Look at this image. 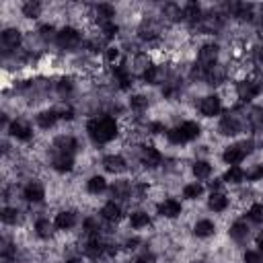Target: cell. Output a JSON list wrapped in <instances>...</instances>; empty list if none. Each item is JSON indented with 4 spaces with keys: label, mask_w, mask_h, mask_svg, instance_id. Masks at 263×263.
Returning <instances> with one entry per match:
<instances>
[{
    "label": "cell",
    "mask_w": 263,
    "mask_h": 263,
    "mask_svg": "<svg viewBox=\"0 0 263 263\" xmlns=\"http://www.w3.org/2000/svg\"><path fill=\"white\" fill-rule=\"evenodd\" d=\"M87 132L93 138V142L97 144H105V142H111L113 138L117 136V121L111 115H99V117H93L87 123Z\"/></svg>",
    "instance_id": "1"
},
{
    "label": "cell",
    "mask_w": 263,
    "mask_h": 263,
    "mask_svg": "<svg viewBox=\"0 0 263 263\" xmlns=\"http://www.w3.org/2000/svg\"><path fill=\"white\" fill-rule=\"evenodd\" d=\"M261 89H263L261 78H247V80H243L237 85V95H239L241 101H251L261 93Z\"/></svg>",
    "instance_id": "2"
},
{
    "label": "cell",
    "mask_w": 263,
    "mask_h": 263,
    "mask_svg": "<svg viewBox=\"0 0 263 263\" xmlns=\"http://www.w3.org/2000/svg\"><path fill=\"white\" fill-rule=\"evenodd\" d=\"M56 41H58L60 48L70 50V48H76L80 44V33L74 29V27H64L60 33H56Z\"/></svg>",
    "instance_id": "3"
},
{
    "label": "cell",
    "mask_w": 263,
    "mask_h": 263,
    "mask_svg": "<svg viewBox=\"0 0 263 263\" xmlns=\"http://www.w3.org/2000/svg\"><path fill=\"white\" fill-rule=\"evenodd\" d=\"M216 60H218V46H214V44L202 46V50H200V53H198L200 66L208 70V68H212V66L216 64Z\"/></svg>",
    "instance_id": "4"
},
{
    "label": "cell",
    "mask_w": 263,
    "mask_h": 263,
    "mask_svg": "<svg viewBox=\"0 0 263 263\" xmlns=\"http://www.w3.org/2000/svg\"><path fill=\"white\" fill-rule=\"evenodd\" d=\"M220 109H222V103H220V97H216V95L204 97L202 103H200V111H202V115H206V117L218 115Z\"/></svg>",
    "instance_id": "5"
},
{
    "label": "cell",
    "mask_w": 263,
    "mask_h": 263,
    "mask_svg": "<svg viewBox=\"0 0 263 263\" xmlns=\"http://www.w3.org/2000/svg\"><path fill=\"white\" fill-rule=\"evenodd\" d=\"M8 132H10L12 138H17V140H23V142L31 140V136H33V132H31V128H29V123L23 121V119H15V121H12L10 128H8Z\"/></svg>",
    "instance_id": "6"
},
{
    "label": "cell",
    "mask_w": 263,
    "mask_h": 263,
    "mask_svg": "<svg viewBox=\"0 0 263 263\" xmlns=\"http://www.w3.org/2000/svg\"><path fill=\"white\" fill-rule=\"evenodd\" d=\"M52 167L56 169L58 173H68L74 169V158L72 155H62V152H56L52 158Z\"/></svg>",
    "instance_id": "7"
},
{
    "label": "cell",
    "mask_w": 263,
    "mask_h": 263,
    "mask_svg": "<svg viewBox=\"0 0 263 263\" xmlns=\"http://www.w3.org/2000/svg\"><path fill=\"white\" fill-rule=\"evenodd\" d=\"M241 132V121L237 115H224L222 121H220V134L224 136H237Z\"/></svg>",
    "instance_id": "8"
},
{
    "label": "cell",
    "mask_w": 263,
    "mask_h": 263,
    "mask_svg": "<svg viewBox=\"0 0 263 263\" xmlns=\"http://www.w3.org/2000/svg\"><path fill=\"white\" fill-rule=\"evenodd\" d=\"M158 214L164 216V218H177L179 214H181V204H179L177 200H164L158 204Z\"/></svg>",
    "instance_id": "9"
},
{
    "label": "cell",
    "mask_w": 263,
    "mask_h": 263,
    "mask_svg": "<svg viewBox=\"0 0 263 263\" xmlns=\"http://www.w3.org/2000/svg\"><path fill=\"white\" fill-rule=\"evenodd\" d=\"M53 150L62 152V155H72L76 150V140L72 136H58L56 140H53Z\"/></svg>",
    "instance_id": "10"
},
{
    "label": "cell",
    "mask_w": 263,
    "mask_h": 263,
    "mask_svg": "<svg viewBox=\"0 0 263 263\" xmlns=\"http://www.w3.org/2000/svg\"><path fill=\"white\" fill-rule=\"evenodd\" d=\"M245 157H247V155H245V150L241 148V144H232V146H228V148L224 150V155H222L224 162H228L230 167H237V164H239Z\"/></svg>",
    "instance_id": "11"
},
{
    "label": "cell",
    "mask_w": 263,
    "mask_h": 263,
    "mask_svg": "<svg viewBox=\"0 0 263 263\" xmlns=\"http://www.w3.org/2000/svg\"><path fill=\"white\" fill-rule=\"evenodd\" d=\"M23 196H25V200H27V202L37 204V202H41V200L46 198V189H44V185H41V183L33 181V183H29V185L25 187Z\"/></svg>",
    "instance_id": "12"
},
{
    "label": "cell",
    "mask_w": 263,
    "mask_h": 263,
    "mask_svg": "<svg viewBox=\"0 0 263 263\" xmlns=\"http://www.w3.org/2000/svg\"><path fill=\"white\" fill-rule=\"evenodd\" d=\"M140 160L146 164V167H158L162 157H160V152L157 148H152V146H146L140 150Z\"/></svg>",
    "instance_id": "13"
},
{
    "label": "cell",
    "mask_w": 263,
    "mask_h": 263,
    "mask_svg": "<svg viewBox=\"0 0 263 263\" xmlns=\"http://www.w3.org/2000/svg\"><path fill=\"white\" fill-rule=\"evenodd\" d=\"M103 167L109 173H121V171H126V160L119 155H109L103 158Z\"/></svg>",
    "instance_id": "14"
},
{
    "label": "cell",
    "mask_w": 263,
    "mask_h": 263,
    "mask_svg": "<svg viewBox=\"0 0 263 263\" xmlns=\"http://www.w3.org/2000/svg\"><path fill=\"white\" fill-rule=\"evenodd\" d=\"M181 19H183V21H187V23H191V25L200 23V21H202V8H200L196 2L185 4V6H183V10H181Z\"/></svg>",
    "instance_id": "15"
},
{
    "label": "cell",
    "mask_w": 263,
    "mask_h": 263,
    "mask_svg": "<svg viewBox=\"0 0 263 263\" xmlns=\"http://www.w3.org/2000/svg\"><path fill=\"white\" fill-rule=\"evenodd\" d=\"M53 224H56V228H60V230H70V228L76 224V214L64 210V212H60V214L56 216Z\"/></svg>",
    "instance_id": "16"
},
{
    "label": "cell",
    "mask_w": 263,
    "mask_h": 263,
    "mask_svg": "<svg viewBox=\"0 0 263 263\" xmlns=\"http://www.w3.org/2000/svg\"><path fill=\"white\" fill-rule=\"evenodd\" d=\"M21 41H23V35L19 29H4L2 31V46L4 48H10V50H15L21 46Z\"/></svg>",
    "instance_id": "17"
},
{
    "label": "cell",
    "mask_w": 263,
    "mask_h": 263,
    "mask_svg": "<svg viewBox=\"0 0 263 263\" xmlns=\"http://www.w3.org/2000/svg\"><path fill=\"white\" fill-rule=\"evenodd\" d=\"M224 78H226V70L218 64H214L212 68L206 70V82L208 85H220V82H224Z\"/></svg>",
    "instance_id": "18"
},
{
    "label": "cell",
    "mask_w": 263,
    "mask_h": 263,
    "mask_svg": "<svg viewBox=\"0 0 263 263\" xmlns=\"http://www.w3.org/2000/svg\"><path fill=\"white\" fill-rule=\"evenodd\" d=\"M101 216L105 220H109V222H117V220L121 218V206L115 204V202H107L103 208H101Z\"/></svg>",
    "instance_id": "19"
},
{
    "label": "cell",
    "mask_w": 263,
    "mask_h": 263,
    "mask_svg": "<svg viewBox=\"0 0 263 263\" xmlns=\"http://www.w3.org/2000/svg\"><path fill=\"white\" fill-rule=\"evenodd\" d=\"M56 121H58L56 109H48V111H41V113L37 115V126L44 128V130L53 128V126H56Z\"/></svg>",
    "instance_id": "20"
},
{
    "label": "cell",
    "mask_w": 263,
    "mask_h": 263,
    "mask_svg": "<svg viewBox=\"0 0 263 263\" xmlns=\"http://www.w3.org/2000/svg\"><path fill=\"white\" fill-rule=\"evenodd\" d=\"M216 230L214 222H210V220H200V222H196V226H193V234L200 239H208V237H212Z\"/></svg>",
    "instance_id": "21"
},
{
    "label": "cell",
    "mask_w": 263,
    "mask_h": 263,
    "mask_svg": "<svg viewBox=\"0 0 263 263\" xmlns=\"http://www.w3.org/2000/svg\"><path fill=\"white\" fill-rule=\"evenodd\" d=\"M228 234H230V239H232V241L241 243V241H245V239L249 237V226L243 222V220H237V222H234V224L230 226Z\"/></svg>",
    "instance_id": "22"
},
{
    "label": "cell",
    "mask_w": 263,
    "mask_h": 263,
    "mask_svg": "<svg viewBox=\"0 0 263 263\" xmlns=\"http://www.w3.org/2000/svg\"><path fill=\"white\" fill-rule=\"evenodd\" d=\"M142 76H144V80L148 82V85H160V82L164 80V68H160V66H150Z\"/></svg>",
    "instance_id": "23"
},
{
    "label": "cell",
    "mask_w": 263,
    "mask_h": 263,
    "mask_svg": "<svg viewBox=\"0 0 263 263\" xmlns=\"http://www.w3.org/2000/svg\"><path fill=\"white\" fill-rule=\"evenodd\" d=\"M208 206H210V210H214V212H224L226 206H228V198L224 196V193L216 191L210 196V200H208Z\"/></svg>",
    "instance_id": "24"
},
{
    "label": "cell",
    "mask_w": 263,
    "mask_h": 263,
    "mask_svg": "<svg viewBox=\"0 0 263 263\" xmlns=\"http://www.w3.org/2000/svg\"><path fill=\"white\" fill-rule=\"evenodd\" d=\"M179 130H181V134L185 136V140L189 142V140H196V138L200 136V132H202V128H200V123H196V121H183L181 126H177Z\"/></svg>",
    "instance_id": "25"
},
{
    "label": "cell",
    "mask_w": 263,
    "mask_h": 263,
    "mask_svg": "<svg viewBox=\"0 0 263 263\" xmlns=\"http://www.w3.org/2000/svg\"><path fill=\"white\" fill-rule=\"evenodd\" d=\"M113 74H115V78H117V82H119L121 89H128V87H130V82H132V72H130V68H128L126 64L117 66L115 70H113Z\"/></svg>",
    "instance_id": "26"
},
{
    "label": "cell",
    "mask_w": 263,
    "mask_h": 263,
    "mask_svg": "<svg viewBox=\"0 0 263 263\" xmlns=\"http://www.w3.org/2000/svg\"><path fill=\"white\" fill-rule=\"evenodd\" d=\"M105 249H107V245H103V243L99 241V237H93V239L87 243V247H85V253H87L89 257H99V255L105 253Z\"/></svg>",
    "instance_id": "27"
},
{
    "label": "cell",
    "mask_w": 263,
    "mask_h": 263,
    "mask_svg": "<svg viewBox=\"0 0 263 263\" xmlns=\"http://www.w3.org/2000/svg\"><path fill=\"white\" fill-rule=\"evenodd\" d=\"M95 15H97V21L103 25V23H111V17H115V10L111 4H99L95 8Z\"/></svg>",
    "instance_id": "28"
},
{
    "label": "cell",
    "mask_w": 263,
    "mask_h": 263,
    "mask_svg": "<svg viewBox=\"0 0 263 263\" xmlns=\"http://www.w3.org/2000/svg\"><path fill=\"white\" fill-rule=\"evenodd\" d=\"M53 222H50V220H46V218H41V220H37L35 222V232H37V237H41V239H50L52 234H53Z\"/></svg>",
    "instance_id": "29"
},
{
    "label": "cell",
    "mask_w": 263,
    "mask_h": 263,
    "mask_svg": "<svg viewBox=\"0 0 263 263\" xmlns=\"http://www.w3.org/2000/svg\"><path fill=\"white\" fill-rule=\"evenodd\" d=\"M87 189H89V193L97 196V193H101V191H105V189H107V181H105L103 177L95 175V177H91L89 181H87Z\"/></svg>",
    "instance_id": "30"
},
{
    "label": "cell",
    "mask_w": 263,
    "mask_h": 263,
    "mask_svg": "<svg viewBox=\"0 0 263 263\" xmlns=\"http://www.w3.org/2000/svg\"><path fill=\"white\" fill-rule=\"evenodd\" d=\"M193 175H196L198 179H208L212 175V164L208 162V160H198V162H193Z\"/></svg>",
    "instance_id": "31"
},
{
    "label": "cell",
    "mask_w": 263,
    "mask_h": 263,
    "mask_svg": "<svg viewBox=\"0 0 263 263\" xmlns=\"http://www.w3.org/2000/svg\"><path fill=\"white\" fill-rule=\"evenodd\" d=\"M111 193H113V198H119V200H126L130 193H132V185L128 181H115L111 185Z\"/></svg>",
    "instance_id": "32"
},
{
    "label": "cell",
    "mask_w": 263,
    "mask_h": 263,
    "mask_svg": "<svg viewBox=\"0 0 263 263\" xmlns=\"http://www.w3.org/2000/svg\"><path fill=\"white\" fill-rule=\"evenodd\" d=\"M130 224H132L134 228H146V226L150 224V218H148L146 212H134V214L130 216Z\"/></svg>",
    "instance_id": "33"
},
{
    "label": "cell",
    "mask_w": 263,
    "mask_h": 263,
    "mask_svg": "<svg viewBox=\"0 0 263 263\" xmlns=\"http://www.w3.org/2000/svg\"><path fill=\"white\" fill-rule=\"evenodd\" d=\"M202 193H204V187L200 183H189V185L183 187V198L185 200H198Z\"/></svg>",
    "instance_id": "34"
},
{
    "label": "cell",
    "mask_w": 263,
    "mask_h": 263,
    "mask_svg": "<svg viewBox=\"0 0 263 263\" xmlns=\"http://www.w3.org/2000/svg\"><path fill=\"white\" fill-rule=\"evenodd\" d=\"M4 224H17L19 222V210L17 208H4L2 214H0Z\"/></svg>",
    "instance_id": "35"
},
{
    "label": "cell",
    "mask_w": 263,
    "mask_h": 263,
    "mask_svg": "<svg viewBox=\"0 0 263 263\" xmlns=\"http://www.w3.org/2000/svg\"><path fill=\"white\" fill-rule=\"evenodd\" d=\"M249 121H251V126H253L255 130H261V132H263V109H261V107L251 109V115H249Z\"/></svg>",
    "instance_id": "36"
},
{
    "label": "cell",
    "mask_w": 263,
    "mask_h": 263,
    "mask_svg": "<svg viewBox=\"0 0 263 263\" xmlns=\"http://www.w3.org/2000/svg\"><path fill=\"white\" fill-rule=\"evenodd\" d=\"M245 179V173L239 169V167H230L228 171H226V175H224V181L226 183H241Z\"/></svg>",
    "instance_id": "37"
},
{
    "label": "cell",
    "mask_w": 263,
    "mask_h": 263,
    "mask_svg": "<svg viewBox=\"0 0 263 263\" xmlns=\"http://www.w3.org/2000/svg\"><path fill=\"white\" fill-rule=\"evenodd\" d=\"M251 10H253V4H245V2H239L237 4V12H234V17H239L241 21H247L251 19Z\"/></svg>",
    "instance_id": "38"
},
{
    "label": "cell",
    "mask_w": 263,
    "mask_h": 263,
    "mask_svg": "<svg viewBox=\"0 0 263 263\" xmlns=\"http://www.w3.org/2000/svg\"><path fill=\"white\" fill-rule=\"evenodd\" d=\"M39 12H41V4H39V2H27V4L23 6V15L29 17V19L39 17Z\"/></svg>",
    "instance_id": "39"
},
{
    "label": "cell",
    "mask_w": 263,
    "mask_h": 263,
    "mask_svg": "<svg viewBox=\"0 0 263 263\" xmlns=\"http://www.w3.org/2000/svg\"><path fill=\"white\" fill-rule=\"evenodd\" d=\"M249 218H251L253 222L261 224L263 222V204H253L251 210H249Z\"/></svg>",
    "instance_id": "40"
},
{
    "label": "cell",
    "mask_w": 263,
    "mask_h": 263,
    "mask_svg": "<svg viewBox=\"0 0 263 263\" xmlns=\"http://www.w3.org/2000/svg\"><path fill=\"white\" fill-rule=\"evenodd\" d=\"M146 105H148V99L144 95H134L130 99V107L136 109V111H142V109H146Z\"/></svg>",
    "instance_id": "41"
},
{
    "label": "cell",
    "mask_w": 263,
    "mask_h": 263,
    "mask_svg": "<svg viewBox=\"0 0 263 263\" xmlns=\"http://www.w3.org/2000/svg\"><path fill=\"white\" fill-rule=\"evenodd\" d=\"M167 138H169V142H173V144H185V142H187L185 136L181 134V130H179V128L169 130V132H167Z\"/></svg>",
    "instance_id": "42"
},
{
    "label": "cell",
    "mask_w": 263,
    "mask_h": 263,
    "mask_svg": "<svg viewBox=\"0 0 263 263\" xmlns=\"http://www.w3.org/2000/svg\"><path fill=\"white\" fill-rule=\"evenodd\" d=\"M101 33H103L105 39L115 37V35H117V25H115L113 21H111V23H103V25H101Z\"/></svg>",
    "instance_id": "43"
},
{
    "label": "cell",
    "mask_w": 263,
    "mask_h": 263,
    "mask_svg": "<svg viewBox=\"0 0 263 263\" xmlns=\"http://www.w3.org/2000/svg\"><path fill=\"white\" fill-rule=\"evenodd\" d=\"M247 179L249 181H259V179H263V164H253V167L247 171Z\"/></svg>",
    "instance_id": "44"
},
{
    "label": "cell",
    "mask_w": 263,
    "mask_h": 263,
    "mask_svg": "<svg viewBox=\"0 0 263 263\" xmlns=\"http://www.w3.org/2000/svg\"><path fill=\"white\" fill-rule=\"evenodd\" d=\"M56 113H58V117H62V119H74V111H72V107H68V105H60V107H56Z\"/></svg>",
    "instance_id": "45"
},
{
    "label": "cell",
    "mask_w": 263,
    "mask_h": 263,
    "mask_svg": "<svg viewBox=\"0 0 263 263\" xmlns=\"http://www.w3.org/2000/svg\"><path fill=\"white\" fill-rule=\"evenodd\" d=\"M140 37L142 39H155L157 37V29L152 27V23L148 25V23H144L142 25V29H140Z\"/></svg>",
    "instance_id": "46"
},
{
    "label": "cell",
    "mask_w": 263,
    "mask_h": 263,
    "mask_svg": "<svg viewBox=\"0 0 263 263\" xmlns=\"http://www.w3.org/2000/svg\"><path fill=\"white\" fill-rule=\"evenodd\" d=\"M243 259H245V263H263V255L259 251H247L243 255Z\"/></svg>",
    "instance_id": "47"
},
{
    "label": "cell",
    "mask_w": 263,
    "mask_h": 263,
    "mask_svg": "<svg viewBox=\"0 0 263 263\" xmlns=\"http://www.w3.org/2000/svg\"><path fill=\"white\" fill-rule=\"evenodd\" d=\"M105 60H107L109 64H115V62L119 60V50H117V48H107V50H105Z\"/></svg>",
    "instance_id": "48"
},
{
    "label": "cell",
    "mask_w": 263,
    "mask_h": 263,
    "mask_svg": "<svg viewBox=\"0 0 263 263\" xmlns=\"http://www.w3.org/2000/svg\"><path fill=\"white\" fill-rule=\"evenodd\" d=\"M72 80L70 78H62L60 82H58V91H60V95H66V93H70L72 91Z\"/></svg>",
    "instance_id": "49"
},
{
    "label": "cell",
    "mask_w": 263,
    "mask_h": 263,
    "mask_svg": "<svg viewBox=\"0 0 263 263\" xmlns=\"http://www.w3.org/2000/svg\"><path fill=\"white\" fill-rule=\"evenodd\" d=\"M85 228L89 232H97V230H101V224H99V220H95V218H89L87 222H85Z\"/></svg>",
    "instance_id": "50"
},
{
    "label": "cell",
    "mask_w": 263,
    "mask_h": 263,
    "mask_svg": "<svg viewBox=\"0 0 263 263\" xmlns=\"http://www.w3.org/2000/svg\"><path fill=\"white\" fill-rule=\"evenodd\" d=\"M39 33H41V37H44V39L48 41V39H52V37H53V27H52V25L41 27V29H39Z\"/></svg>",
    "instance_id": "51"
},
{
    "label": "cell",
    "mask_w": 263,
    "mask_h": 263,
    "mask_svg": "<svg viewBox=\"0 0 263 263\" xmlns=\"http://www.w3.org/2000/svg\"><path fill=\"white\" fill-rule=\"evenodd\" d=\"M136 263H155V255H152L150 251H144L140 257H138Z\"/></svg>",
    "instance_id": "52"
},
{
    "label": "cell",
    "mask_w": 263,
    "mask_h": 263,
    "mask_svg": "<svg viewBox=\"0 0 263 263\" xmlns=\"http://www.w3.org/2000/svg\"><path fill=\"white\" fill-rule=\"evenodd\" d=\"M148 130H150V134H158V132H164L162 123H150V126H148Z\"/></svg>",
    "instance_id": "53"
},
{
    "label": "cell",
    "mask_w": 263,
    "mask_h": 263,
    "mask_svg": "<svg viewBox=\"0 0 263 263\" xmlns=\"http://www.w3.org/2000/svg\"><path fill=\"white\" fill-rule=\"evenodd\" d=\"M241 148L245 150V155H249V152L253 150V140H245V142H241Z\"/></svg>",
    "instance_id": "54"
},
{
    "label": "cell",
    "mask_w": 263,
    "mask_h": 263,
    "mask_svg": "<svg viewBox=\"0 0 263 263\" xmlns=\"http://www.w3.org/2000/svg\"><path fill=\"white\" fill-rule=\"evenodd\" d=\"M210 187H212V193H216V191H218L220 187H222V183H220V181H218V179H214V181L210 183Z\"/></svg>",
    "instance_id": "55"
},
{
    "label": "cell",
    "mask_w": 263,
    "mask_h": 263,
    "mask_svg": "<svg viewBox=\"0 0 263 263\" xmlns=\"http://www.w3.org/2000/svg\"><path fill=\"white\" fill-rule=\"evenodd\" d=\"M138 243H140L138 239H130V241H128L126 245H128V249H136V245H138Z\"/></svg>",
    "instance_id": "56"
},
{
    "label": "cell",
    "mask_w": 263,
    "mask_h": 263,
    "mask_svg": "<svg viewBox=\"0 0 263 263\" xmlns=\"http://www.w3.org/2000/svg\"><path fill=\"white\" fill-rule=\"evenodd\" d=\"M257 247H259V253H263V234L257 237Z\"/></svg>",
    "instance_id": "57"
},
{
    "label": "cell",
    "mask_w": 263,
    "mask_h": 263,
    "mask_svg": "<svg viewBox=\"0 0 263 263\" xmlns=\"http://www.w3.org/2000/svg\"><path fill=\"white\" fill-rule=\"evenodd\" d=\"M259 60H261V62H263V46H261V48H259Z\"/></svg>",
    "instance_id": "58"
},
{
    "label": "cell",
    "mask_w": 263,
    "mask_h": 263,
    "mask_svg": "<svg viewBox=\"0 0 263 263\" xmlns=\"http://www.w3.org/2000/svg\"><path fill=\"white\" fill-rule=\"evenodd\" d=\"M66 263H82L80 259H70V261H66Z\"/></svg>",
    "instance_id": "59"
}]
</instances>
